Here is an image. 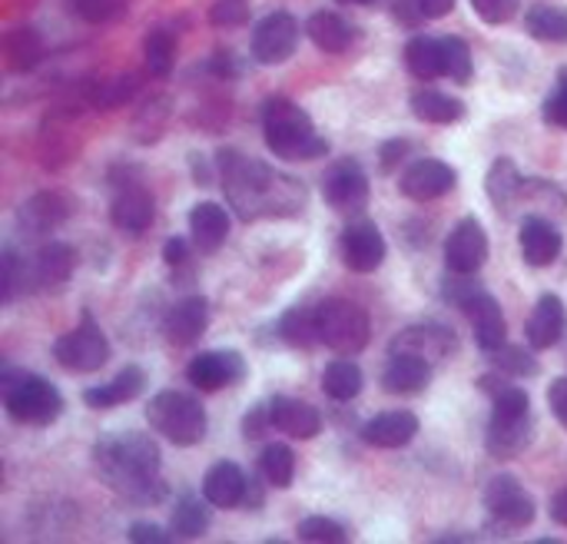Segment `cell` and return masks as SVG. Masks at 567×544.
Returning a JSON list of instances; mask_svg holds the SVG:
<instances>
[{"mask_svg":"<svg viewBox=\"0 0 567 544\" xmlns=\"http://www.w3.org/2000/svg\"><path fill=\"white\" fill-rule=\"evenodd\" d=\"M458 309L472 319L475 342H478V349H482L485 356H488V352H495L498 346H505V339H508V326H505V312H502V306H498V299H495L492 292L475 289V292H472Z\"/></svg>","mask_w":567,"mask_h":544,"instance_id":"obj_16","label":"cell"},{"mask_svg":"<svg viewBox=\"0 0 567 544\" xmlns=\"http://www.w3.org/2000/svg\"><path fill=\"white\" fill-rule=\"evenodd\" d=\"M472 7L485 23H508L518 13V0H472Z\"/></svg>","mask_w":567,"mask_h":544,"instance_id":"obj_50","label":"cell"},{"mask_svg":"<svg viewBox=\"0 0 567 544\" xmlns=\"http://www.w3.org/2000/svg\"><path fill=\"white\" fill-rule=\"evenodd\" d=\"M412 113L425 123H435V126H452V123H462L468 106L452 96V93H442V90H419L412 96Z\"/></svg>","mask_w":567,"mask_h":544,"instance_id":"obj_31","label":"cell"},{"mask_svg":"<svg viewBox=\"0 0 567 544\" xmlns=\"http://www.w3.org/2000/svg\"><path fill=\"white\" fill-rule=\"evenodd\" d=\"M485 189H488V199L498 213H518V199H522V189H525V179L518 173V166L512 160H495L492 170H488V179H485Z\"/></svg>","mask_w":567,"mask_h":544,"instance_id":"obj_30","label":"cell"},{"mask_svg":"<svg viewBox=\"0 0 567 544\" xmlns=\"http://www.w3.org/2000/svg\"><path fill=\"white\" fill-rule=\"evenodd\" d=\"M53 359L70 372H100L110 359V342L90 312L80 316L76 329L53 342Z\"/></svg>","mask_w":567,"mask_h":544,"instance_id":"obj_8","label":"cell"},{"mask_svg":"<svg viewBox=\"0 0 567 544\" xmlns=\"http://www.w3.org/2000/svg\"><path fill=\"white\" fill-rule=\"evenodd\" d=\"M96 475L130 505H156L166 499L159 445L143 432H110L93 449Z\"/></svg>","mask_w":567,"mask_h":544,"instance_id":"obj_2","label":"cell"},{"mask_svg":"<svg viewBox=\"0 0 567 544\" xmlns=\"http://www.w3.org/2000/svg\"><path fill=\"white\" fill-rule=\"evenodd\" d=\"M110 219L126 233H146L153 226V219H156V203H153L150 189L140 186V183L123 186L116 193L113 206H110Z\"/></svg>","mask_w":567,"mask_h":544,"instance_id":"obj_22","label":"cell"},{"mask_svg":"<svg viewBox=\"0 0 567 544\" xmlns=\"http://www.w3.org/2000/svg\"><path fill=\"white\" fill-rule=\"evenodd\" d=\"M339 256L349 273L369 276L385 263V236L369 216H352L339 236Z\"/></svg>","mask_w":567,"mask_h":544,"instance_id":"obj_10","label":"cell"},{"mask_svg":"<svg viewBox=\"0 0 567 544\" xmlns=\"http://www.w3.org/2000/svg\"><path fill=\"white\" fill-rule=\"evenodd\" d=\"M409 140H389V143H382V150H379V166H382V173H392L402 160H405V153H409Z\"/></svg>","mask_w":567,"mask_h":544,"instance_id":"obj_53","label":"cell"},{"mask_svg":"<svg viewBox=\"0 0 567 544\" xmlns=\"http://www.w3.org/2000/svg\"><path fill=\"white\" fill-rule=\"evenodd\" d=\"M262 136L266 146L279 156V160H319L329 153V143L316 133L309 113L286 100V96H272L262 103Z\"/></svg>","mask_w":567,"mask_h":544,"instance_id":"obj_3","label":"cell"},{"mask_svg":"<svg viewBox=\"0 0 567 544\" xmlns=\"http://www.w3.org/2000/svg\"><path fill=\"white\" fill-rule=\"evenodd\" d=\"M126 0H73V10L90 23H106L123 13Z\"/></svg>","mask_w":567,"mask_h":544,"instance_id":"obj_48","label":"cell"},{"mask_svg":"<svg viewBox=\"0 0 567 544\" xmlns=\"http://www.w3.org/2000/svg\"><path fill=\"white\" fill-rule=\"evenodd\" d=\"M419 435V419L412 412H385L362 425V439L372 449H405Z\"/></svg>","mask_w":567,"mask_h":544,"instance_id":"obj_26","label":"cell"},{"mask_svg":"<svg viewBox=\"0 0 567 544\" xmlns=\"http://www.w3.org/2000/svg\"><path fill=\"white\" fill-rule=\"evenodd\" d=\"M146 389V372L140 366H126L123 372H116V379H110L106 386H96V389H86L83 392V402L96 412H106V409H116L123 402H133L136 396H143Z\"/></svg>","mask_w":567,"mask_h":544,"instance_id":"obj_25","label":"cell"},{"mask_svg":"<svg viewBox=\"0 0 567 544\" xmlns=\"http://www.w3.org/2000/svg\"><path fill=\"white\" fill-rule=\"evenodd\" d=\"M432 382V362L419 356H392L382 369V389L392 396H419Z\"/></svg>","mask_w":567,"mask_h":544,"instance_id":"obj_24","label":"cell"},{"mask_svg":"<svg viewBox=\"0 0 567 544\" xmlns=\"http://www.w3.org/2000/svg\"><path fill=\"white\" fill-rule=\"evenodd\" d=\"M316 329H319V342H326L332 352L342 356H355L369 346L372 326H369V312L352 302V299H322L316 306Z\"/></svg>","mask_w":567,"mask_h":544,"instance_id":"obj_7","label":"cell"},{"mask_svg":"<svg viewBox=\"0 0 567 544\" xmlns=\"http://www.w3.org/2000/svg\"><path fill=\"white\" fill-rule=\"evenodd\" d=\"M322 196L332 209L359 216L369 203V176L359 166V160H339L336 166H329L322 179Z\"/></svg>","mask_w":567,"mask_h":544,"instance_id":"obj_12","label":"cell"},{"mask_svg":"<svg viewBox=\"0 0 567 544\" xmlns=\"http://www.w3.org/2000/svg\"><path fill=\"white\" fill-rule=\"evenodd\" d=\"M169 528H173L176 538H186V542L206 535V528H209V512H206V505H203L199 499H193V495H183L179 505H176V512H173Z\"/></svg>","mask_w":567,"mask_h":544,"instance_id":"obj_41","label":"cell"},{"mask_svg":"<svg viewBox=\"0 0 567 544\" xmlns=\"http://www.w3.org/2000/svg\"><path fill=\"white\" fill-rule=\"evenodd\" d=\"M299 538L312 544H342L349 542V532H346L339 522L326 519V515H312V519L299 522Z\"/></svg>","mask_w":567,"mask_h":544,"instance_id":"obj_45","label":"cell"},{"mask_svg":"<svg viewBox=\"0 0 567 544\" xmlns=\"http://www.w3.org/2000/svg\"><path fill=\"white\" fill-rule=\"evenodd\" d=\"M395 20H402V23L415 27L419 20H429V17L422 13L419 0H395Z\"/></svg>","mask_w":567,"mask_h":544,"instance_id":"obj_57","label":"cell"},{"mask_svg":"<svg viewBox=\"0 0 567 544\" xmlns=\"http://www.w3.org/2000/svg\"><path fill=\"white\" fill-rule=\"evenodd\" d=\"M339 3H355V7H369V3H375V0H339Z\"/></svg>","mask_w":567,"mask_h":544,"instance_id":"obj_60","label":"cell"},{"mask_svg":"<svg viewBox=\"0 0 567 544\" xmlns=\"http://www.w3.org/2000/svg\"><path fill=\"white\" fill-rule=\"evenodd\" d=\"M485 263H488V233L475 216H465L445 243V266L449 273L475 276Z\"/></svg>","mask_w":567,"mask_h":544,"instance_id":"obj_14","label":"cell"},{"mask_svg":"<svg viewBox=\"0 0 567 544\" xmlns=\"http://www.w3.org/2000/svg\"><path fill=\"white\" fill-rule=\"evenodd\" d=\"M189 246H193V243L173 236V239H166V246H163V259H166L169 266H186V263H189Z\"/></svg>","mask_w":567,"mask_h":544,"instance_id":"obj_56","label":"cell"},{"mask_svg":"<svg viewBox=\"0 0 567 544\" xmlns=\"http://www.w3.org/2000/svg\"><path fill=\"white\" fill-rule=\"evenodd\" d=\"M70 213H73V203L66 193L40 189L27 203H20L17 219H20V229H27V233H53L56 226H63L70 219Z\"/></svg>","mask_w":567,"mask_h":544,"instance_id":"obj_18","label":"cell"},{"mask_svg":"<svg viewBox=\"0 0 567 544\" xmlns=\"http://www.w3.org/2000/svg\"><path fill=\"white\" fill-rule=\"evenodd\" d=\"M140 90V76L136 73H123V76H113V80H103L96 86H90V103L96 110H113V106H123L136 96Z\"/></svg>","mask_w":567,"mask_h":544,"instance_id":"obj_42","label":"cell"},{"mask_svg":"<svg viewBox=\"0 0 567 544\" xmlns=\"http://www.w3.org/2000/svg\"><path fill=\"white\" fill-rule=\"evenodd\" d=\"M43 37L33 30V27H17L3 37V57H7V66L23 73L30 66H37L43 60Z\"/></svg>","mask_w":567,"mask_h":544,"instance_id":"obj_32","label":"cell"},{"mask_svg":"<svg viewBox=\"0 0 567 544\" xmlns=\"http://www.w3.org/2000/svg\"><path fill=\"white\" fill-rule=\"evenodd\" d=\"M492 422L485 445L495 459H518L535 435V419H532V399L522 386L508 382L492 396Z\"/></svg>","mask_w":567,"mask_h":544,"instance_id":"obj_4","label":"cell"},{"mask_svg":"<svg viewBox=\"0 0 567 544\" xmlns=\"http://www.w3.org/2000/svg\"><path fill=\"white\" fill-rule=\"evenodd\" d=\"M272 406V429H279L289 439H316L322 432V415L316 406L302 402V399H289V396H276L269 399Z\"/></svg>","mask_w":567,"mask_h":544,"instance_id":"obj_21","label":"cell"},{"mask_svg":"<svg viewBox=\"0 0 567 544\" xmlns=\"http://www.w3.org/2000/svg\"><path fill=\"white\" fill-rule=\"evenodd\" d=\"M548 406H551L555 419L567 429V376L555 379V382L548 386Z\"/></svg>","mask_w":567,"mask_h":544,"instance_id":"obj_54","label":"cell"},{"mask_svg":"<svg viewBox=\"0 0 567 544\" xmlns=\"http://www.w3.org/2000/svg\"><path fill=\"white\" fill-rule=\"evenodd\" d=\"M126 538H130L133 544H166V542H173L166 528H159V525H150V522H136V525H130Z\"/></svg>","mask_w":567,"mask_h":544,"instance_id":"obj_52","label":"cell"},{"mask_svg":"<svg viewBox=\"0 0 567 544\" xmlns=\"http://www.w3.org/2000/svg\"><path fill=\"white\" fill-rule=\"evenodd\" d=\"M143 60L150 76L166 80L176 66V33L166 27H153L143 40Z\"/></svg>","mask_w":567,"mask_h":544,"instance_id":"obj_33","label":"cell"},{"mask_svg":"<svg viewBox=\"0 0 567 544\" xmlns=\"http://www.w3.org/2000/svg\"><path fill=\"white\" fill-rule=\"evenodd\" d=\"M216 166H219V179H223L229 206L246 223L296 216V213H302V206L309 199L306 186L296 176L279 173V170H272L252 156H243L236 150H219Z\"/></svg>","mask_w":567,"mask_h":544,"instance_id":"obj_1","label":"cell"},{"mask_svg":"<svg viewBox=\"0 0 567 544\" xmlns=\"http://www.w3.org/2000/svg\"><path fill=\"white\" fill-rule=\"evenodd\" d=\"M189 236L199 253H216L229 236V213L219 203H196L189 213Z\"/></svg>","mask_w":567,"mask_h":544,"instance_id":"obj_28","label":"cell"},{"mask_svg":"<svg viewBox=\"0 0 567 544\" xmlns=\"http://www.w3.org/2000/svg\"><path fill=\"white\" fill-rule=\"evenodd\" d=\"M419 7L429 20H442L455 10V0H419Z\"/></svg>","mask_w":567,"mask_h":544,"instance_id":"obj_58","label":"cell"},{"mask_svg":"<svg viewBox=\"0 0 567 544\" xmlns=\"http://www.w3.org/2000/svg\"><path fill=\"white\" fill-rule=\"evenodd\" d=\"M488 359H492V366L498 369V372H505L508 379H525V376H535L542 366H538V359L528 352V349H518V346H498L495 352H488Z\"/></svg>","mask_w":567,"mask_h":544,"instance_id":"obj_44","label":"cell"},{"mask_svg":"<svg viewBox=\"0 0 567 544\" xmlns=\"http://www.w3.org/2000/svg\"><path fill=\"white\" fill-rule=\"evenodd\" d=\"M322 389L336 402H352L362 392V369L352 359H336L322 372Z\"/></svg>","mask_w":567,"mask_h":544,"instance_id":"obj_37","label":"cell"},{"mask_svg":"<svg viewBox=\"0 0 567 544\" xmlns=\"http://www.w3.org/2000/svg\"><path fill=\"white\" fill-rule=\"evenodd\" d=\"M299 47V23L289 10H272L266 13L256 30H252V60L266 63V66H279L286 63Z\"/></svg>","mask_w":567,"mask_h":544,"instance_id":"obj_11","label":"cell"},{"mask_svg":"<svg viewBox=\"0 0 567 544\" xmlns=\"http://www.w3.org/2000/svg\"><path fill=\"white\" fill-rule=\"evenodd\" d=\"M259 475L272 489H289L296 479V455L289 445H266L259 455Z\"/></svg>","mask_w":567,"mask_h":544,"instance_id":"obj_39","label":"cell"},{"mask_svg":"<svg viewBox=\"0 0 567 544\" xmlns=\"http://www.w3.org/2000/svg\"><path fill=\"white\" fill-rule=\"evenodd\" d=\"M269 425H272V406H269V402H259V406L246 415L243 432H246V439H262Z\"/></svg>","mask_w":567,"mask_h":544,"instance_id":"obj_51","label":"cell"},{"mask_svg":"<svg viewBox=\"0 0 567 544\" xmlns=\"http://www.w3.org/2000/svg\"><path fill=\"white\" fill-rule=\"evenodd\" d=\"M0 273H3V302H13V299H17V283H20V276L27 273V266L20 263V256H17L13 246L3 249V266H0Z\"/></svg>","mask_w":567,"mask_h":544,"instance_id":"obj_49","label":"cell"},{"mask_svg":"<svg viewBox=\"0 0 567 544\" xmlns=\"http://www.w3.org/2000/svg\"><path fill=\"white\" fill-rule=\"evenodd\" d=\"M206 326H209V302L203 296H186L169 309L163 332L176 349H186L203 339Z\"/></svg>","mask_w":567,"mask_h":544,"instance_id":"obj_20","label":"cell"},{"mask_svg":"<svg viewBox=\"0 0 567 544\" xmlns=\"http://www.w3.org/2000/svg\"><path fill=\"white\" fill-rule=\"evenodd\" d=\"M442 76H449L452 83H462V86L475 76L472 47L462 37H442Z\"/></svg>","mask_w":567,"mask_h":544,"instance_id":"obj_40","label":"cell"},{"mask_svg":"<svg viewBox=\"0 0 567 544\" xmlns=\"http://www.w3.org/2000/svg\"><path fill=\"white\" fill-rule=\"evenodd\" d=\"M542 113H545V123L567 130V66L558 73L555 90L548 93V100H545Z\"/></svg>","mask_w":567,"mask_h":544,"instance_id":"obj_46","label":"cell"},{"mask_svg":"<svg viewBox=\"0 0 567 544\" xmlns=\"http://www.w3.org/2000/svg\"><path fill=\"white\" fill-rule=\"evenodd\" d=\"M246 492H249V482L236 462H216L203 479V499L213 509H236L243 505Z\"/></svg>","mask_w":567,"mask_h":544,"instance_id":"obj_23","label":"cell"},{"mask_svg":"<svg viewBox=\"0 0 567 544\" xmlns=\"http://www.w3.org/2000/svg\"><path fill=\"white\" fill-rule=\"evenodd\" d=\"M485 509L492 522L505 532H522L535 522V499L515 475H495L485 485Z\"/></svg>","mask_w":567,"mask_h":544,"instance_id":"obj_9","label":"cell"},{"mask_svg":"<svg viewBox=\"0 0 567 544\" xmlns=\"http://www.w3.org/2000/svg\"><path fill=\"white\" fill-rule=\"evenodd\" d=\"M525 30L542 43H567V7L535 3L525 13Z\"/></svg>","mask_w":567,"mask_h":544,"instance_id":"obj_36","label":"cell"},{"mask_svg":"<svg viewBox=\"0 0 567 544\" xmlns=\"http://www.w3.org/2000/svg\"><path fill=\"white\" fill-rule=\"evenodd\" d=\"M458 349V336L449 329V326H442V322H419V326H409V329H402L395 339H392V346H389V352L392 356H419V359H425V362H442V359H449L452 352Z\"/></svg>","mask_w":567,"mask_h":544,"instance_id":"obj_13","label":"cell"},{"mask_svg":"<svg viewBox=\"0 0 567 544\" xmlns=\"http://www.w3.org/2000/svg\"><path fill=\"white\" fill-rule=\"evenodd\" d=\"M455 183H458L455 166H449L445 160L429 156V160H415V163L402 173L399 189H402L409 199L425 203V199H439V196H445Z\"/></svg>","mask_w":567,"mask_h":544,"instance_id":"obj_17","label":"cell"},{"mask_svg":"<svg viewBox=\"0 0 567 544\" xmlns=\"http://www.w3.org/2000/svg\"><path fill=\"white\" fill-rule=\"evenodd\" d=\"M306 33H309V40H312L319 50H326V53H346V50L352 47V40H355V27H352L346 17L332 13V10L312 13V17L306 20Z\"/></svg>","mask_w":567,"mask_h":544,"instance_id":"obj_29","label":"cell"},{"mask_svg":"<svg viewBox=\"0 0 567 544\" xmlns=\"http://www.w3.org/2000/svg\"><path fill=\"white\" fill-rule=\"evenodd\" d=\"M565 302L558 296H542L538 306H535V312H532V319H528V326H525V336H528L532 349L542 352V349L558 346V339L565 336Z\"/></svg>","mask_w":567,"mask_h":544,"instance_id":"obj_27","label":"cell"},{"mask_svg":"<svg viewBox=\"0 0 567 544\" xmlns=\"http://www.w3.org/2000/svg\"><path fill=\"white\" fill-rule=\"evenodd\" d=\"M551 519H555L561 528H567V489H561V492L551 499Z\"/></svg>","mask_w":567,"mask_h":544,"instance_id":"obj_59","label":"cell"},{"mask_svg":"<svg viewBox=\"0 0 567 544\" xmlns=\"http://www.w3.org/2000/svg\"><path fill=\"white\" fill-rule=\"evenodd\" d=\"M146 422L159 439L179 449L199 445L206 439V409L186 392H159L156 399H150Z\"/></svg>","mask_w":567,"mask_h":544,"instance_id":"obj_6","label":"cell"},{"mask_svg":"<svg viewBox=\"0 0 567 544\" xmlns=\"http://www.w3.org/2000/svg\"><path fill=\"white\" fill-rule=\"evenodd\" d=\"M249 20V0H216L209 7L213 27H243Z\"/></svg>","mask_w":567,"mask_h":544,"instance_id":"obj_47","label":"cell"},{"mask_svg":"<svg viewBox=\"0 0 567 544\" xmlns=\"http://www.w3.org/2000/svg\"><path fill=\"white\" fill-rule=\"evenodd\" d=\"M279 336L286 346H296V349H309L316 339H319V329H316V309H289L279 322Z\"/></svg>","mask_w":567,"mask_h":544,"instance_id":"obj_43","label":"cell"},{"mask_svg":"<svg viewBox=\"0 0 567 544\" xmlns=\"http://www.w3.org/2000/svg\"><path fill=\"white\" fill-rule=\"evenodd\" d=\"M209 70H213L216 76H239V73H243L239 60H236L229 50H219V53H213V57H209Z\"/></svg>","mask_w":567,"mask_h":544,"instance_id":"obj_55","label":"cell"},{"mask_svg":"<svg viewBox=\"0 0 567 544\" xmlns=\"http://www.w3.org/2000/svg\"><path fill=\"white\" fill-rule=\"evenodd\" d=\"M246 359L233 349H213V352H203L189 362L186 369V379L199 389V392H219V389H229L236 382H246Z\"/></svg>","mask_w":567,"mask_h":544,"instance_id":"obj_15","label":"cell"},{"mask_svg":"<svg viewBox=\"0 0 567 544\" xmlns=\"http://www.w3.org/2000/svg\"><path fill=\"white\" fill-rule=\"evenodd\" d=\"M169 113H173L169 96H153V100H146L143 110L133 116V136H136V143H143V146L156 143V140L163 136L166 123H169Z\"/></svg>","mask_w":567,"mask_h":544,"instance_id":"obj_38","label":"cell"},{"mask_svg":"<svg viewBox=\"0 0 567 544\" xmlns=\"http://www.w3.org/2000/svg\"><path fill=\"white\" fill-rule=\"evenodd\" d=\"M73 266H76V253L66 243H47L37 253V273L33 276L40 286H63L73 276Z\"/></svg>","mask_w":567,"mask_h":544,"instance_id":"obj_35","label":"cell"},{"mask_svg":"<svg viewBox=\"0 0 567 544\" xmlns=\"http://www.w3.org/2000/svg\"><path fill=\"white\" fill-rule=\"evenodd\" d=\"M518 243H522L525 263L528 266H538V269L551 266L561 256V246H565L558 226L548 216H525L522 233H518Z\"/></svg>","mask_w":567,"mask_h":544,"instance_id":"obj_19","label":"cell"},{"mask_svg":"<svg viewBox=\"0 0 567 544\" xmlns=\"http://www.w3.org/2000/svg\"><path fill=\"white\" fill-rule=\"evenodd\" d=\"M0 396L3 409L20 425H50L63 412V396L43 376L3 369L0 372Z\"/></svg>","mask_w":567,"mask_h":544,"instance_id":"obj_5","label":"cell"},{"mask_svg":"<svg viewBox=\"0 0 567 544\" xmlns=\"http://www.w3.org/2000/svg\"><path fill=\"white\" fill-rule=\"evenodd\" d=\"M405 63L412 70V76L419 80H439L442 76V37H429V33H419L409 40L405 47Z\"/></svg>","mask_w":567,"mask_h":544,"instance_id":"obj_34","label":"cell"}]
</instances>
